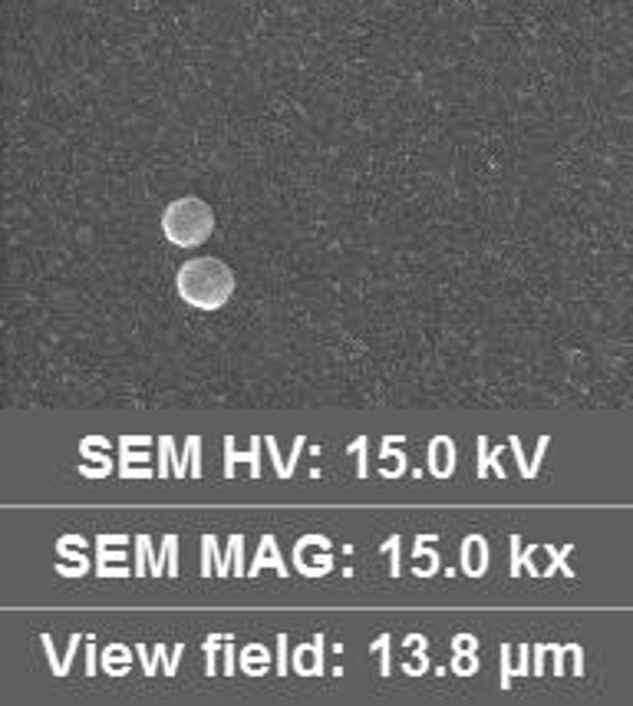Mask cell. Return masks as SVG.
<instances>
[{
	"label": "cell",
	"instance_id": "cell-1",
	"mask_svg": "<svg viewBox=\"0 0 633 706\" xmlns=\"http://www.w3.org/2000/svg\"><path fill=\"white\" fill-rule=\"evenodd\" d=\"M235 271L228 268L221 258H195L185 261L179 268V278H175V288L179 297L195 307V311H218L231 301L235 294Z\"/></svg>",
	"mask_w": 633,
	"mask_h": 706
},
{
	"label": "cell",
	"instance_id": "cell-2",
	"mask_svg": "<svg viewBox=\"0 0 633 706\" xmlns=\"http://www.w3.org/2000/svg\"><path fill=\"white\" fill-rule=\"evenodd\" d=\"M162 235L169 245L175 248H198L205 245L211 238V231H215V212H211V205L202 202V198L188 195V198H179V202H172L169 208L162 212Z\"/></svg>",
	"mask_w": 633,
	"mask_h": 706
},
{
	"label": "cell",
	"instance_id": "cell-3",
	"mask_svg": "<svg viewBox=\"0 0 633 706\" xmlns=\"http://www.w3.org/2000/svg\"><path fill=\"white\" fill-rule=\"evenodd\" d=\"M261 443L264 439L254 433L251 436V452H235V436H225V479H235L238 462H248L251 479H261Z\"/></svg>",
	"mask_w": 633,
	"mask_h": 706
},
{
	"label": "cell",
	"instance_id": "cell-4",
	"mask_svg": "<svg viewBox=\"0 0 633 706\" xmlns=\"http://www.w3.org/2000/svg\"><path fill=\"white\" fill-rule=\"evenodd\" d=\"M479 637H472V634H459L452 641V664L449 670L452 674H459V677H472L475 670H479Z\"/></svg>",
	"mask_w": 633,
	"mask_h": 706
},
{
	"label": "cell",
	"instance_id": "cell-5",
	"mask_svg": "<svg viewBox=\"0 0 633 706\" xmlns=\"http://www.w3.org/2000/svg\"><path fill=\"white\" fill-rule=\"evenodd\" d=\"M264 568H274L277 578H287L291 575V568H287V561L281 558V551H277V538L274 535H264L261 545H258V555L248 565V578H258Z\"/></svg>",
	"mask_w": 633,
	"mask_h": 706
},
{
	"label": "cell",
	"instance_id": "cell-6",
	"mask_svg": "<svg viewBox=\"0 0 633 706\" xmlns=\"http://www.w3.org/2000/svg\"><path fill=\"white\" fill-rule=\"evenodd\" d=\"M215 575L218 578H228V575L248 578V568H244V535H231L228 538V551L218 558Z\"/></svg>",
	"mask_w": 633,
	"mask_h": 706
},
{
	"label": "cell",
	"instance_id": "cell-7",
	"mask_svg": "<svg viewBox=\"0 0 633 706\" xmlns=\"http://www.w3.org/2000/svg\"><path fill=\"white\" fill-rule=\"evenodd\" d=\"M169 472L175 479H192L185 472V459H179V452H175V439L162 436L159 439V479H169Z\"/></svg>",
	"mask_w": 633,
	"mask_h": 706
},
{
	"label": "cell",
	"instance_id": "cell-8",
	"mask_svg": "<svg viewBox=\"0 0 633 706\" xmlns=\"http://www.w3.org/2000/svg\"><path fill=\"white\" fill-rule=\"evenodd\" d=\"M508 545H512V578H518L525 568H528L531 578H541V568L535 565V558H531V555H538L544 545H528V548H521V535L508 538Z\"/></svg>",
	"mask_w": 633,
	"mask_h": 706
},
{
	"label": "cell",
	"instance_id": "cell-9",
	"mask_svg": "<svg viewBox=\"0 0 633 706\" xmlns=\"http://www.w3.org/2000/svg\"><path fill=\"white\" fill-rule=\"evenodd\" d=\"M475 446H479V459H475V479H488V469H495L498 479H505V466H502V459H498L502 446L492 449V446H488L485 436L475 439Z\"/></svg>",
	"mask_w": 633,
	"mask_h": 706
},
{
	"label": "cell",
	"instance_id": "cell-10",
	"mask_svg": "<svg viewBox=\"0 0 633 706\" xmlns=\"http://www.w3.org/2000/svg\"><path fill=\"white\" fill-rule=\"evenodd\" d=\"M512 650L515 647L502 644V690H512V680L515 677H528V644H518L521 664H512Z\"/></svg>",
	"mask_w": 633,
	"mask_h": 706
},
{
	"label": "cell",
	"instance_id": "cell-11",
	"mask_svg": "<svg viewBox=\"0 0 633 706\" xmlns=\"http://www.w3.org/2000/svg\"><path fill=\"white\" fill-rule=\"evenodd\" d=\"M129 449H132V446L122 443V439H119V476H122V479H152L149 469H132V459H136V462H146L149 452H129Z\"/></svg>",
	"mask_w": 633,
	"mask_h": 706
},
{
	"label": "cell",
	"instance_id": "cell-12",
	"mask_svg": "<svg viewBox=\"0 0 633 706\" xmlns=\"http://www.w3.org/2000/svg\"><path fill=\"white\" fill-rule=\"evenodd\" d=\"M129 660H132V650L126 644H109L106 654H103V670L109 677H126L129 674Z\"/></svg>",
	"mask_w": 633,
	"mask_h": 706
},
{
	"label": "cell",
	"instance_id": "cell-13",
	"mask_svg": "<svg viewBox=\"0 0 633 706\" xmlns=\"http://www.w3.org/2000/svg\"><path fill=\"white\" fill-rule=\"evenodd\" d=\"M544 551L551 555V565L541 571V578H551L554 571H561L564 578H574V568L568 565V558L574 555V545H564V548H558V551H554V545H544Z\"/></svg>",
	"mask_w": 633,
	"mask_h": 706
},
{
	"label": "cell",
	"instance_id": "cell-14",
	"mask_svg": "<svg viewBox=\"0 0 633 706\" xmlns=\"http://www.w3.org/2000/svg\"><path fill=\"white\" fill-rule=\"evenodd\" d=\"M422 545H436V532H426V535H419V538H416V558H422ZM426 558H429V568H419L416 575H419V578H432V575H439V568H442L439 551H436V548H426Z\"/></svg>",
	"mask_w": 633,
	"mask_h": 706
},
{
	"label": "cell",
	"instance_id": "cell-15",
	"mask_svg": "<svg viewBox=\"0 0 633 706\" xmlns=\"http://www.w3.org/2000/svg\"><path fill=\"white\" fill-rule=\"evenodd\" d=\"M390 650H393V634H380L370 644V654H380V660H383V664H380V674L383 677L393 674V654H390Z\"/></svg>",
	"mask_w": 633,
	"mask_h": 706
},
{
	"label": "cell",
	"instance_id": "cell-16",
	"mask_svg": "<svg viewBox=\"0 0 633 706\" xmlns=\"http://www.w3.org/2000/svg\"><path fill=\"white\" fill-rule=\"evenodd\" d=\"M129 555L122 551V545H113L106 535L96 538V565H109V561H126Z\"/></svg>",
	"mask_w": 633,
	"mask_h": 706
},
{
	"label": "cell",
	"instance_id": "cell-17",
	"mask_svg": "<svg viewBox=\"0 0 633 706\" xmlns=\"http://www.w3.org/2000/svg\"><path fill=\"white\" fill-rule=\"evenodd\" d=\"M366 449H370V436H357L343 452L357 456V479H370V462H366Z\"/></svg>",
	"mask_w": 633,
	"mask_h": 706
},
{
	"label": "cell",
	"instance_id": "cell-18",
	"mask_svg": "<svg viewBox=\"0 0 633 706\" xmlns=\"http://www.w3.org/2000/svg\"><path fill=\"white\" fill-rule=\"evenodd\" d=\"M225 637H231V634H208V637H205V644H202V650H205V674H208V677H215V674H218L215 654H218V644L225 641Z\"/></svg>",
	"mask_w": 633,
	"mask_h": 706
},
{
	"label": "cell",
	"instance_id": "cell-19",
	"mask_svg": "<svg viewBox=\"0 0 633 706\" xmlns=\"http://www.w3.org/2000/svg\"><path fill=\"white\" fill-rule=\"evenodd\" d=\"M185 446H188V476L192 479H202V439L198 436H188L185 439Z\"/></svg>",
	"mask_w": 633,
	"mask_h": 706
},
{
	"label": "cell",
	"instance_id": "cell-20",
	"mask_svg": "<svg viewBox=\"0 0 633 706\" xmlns=\"http://www.w3.org/2000/svg\"><path fill=\"white\" fill-rule=\"evenodd\" d=\"M218 542L215 535H202V575L211 578V565H218Z\"/></svg>",
	"mask_w": 633,
	"mask_h": 706
},
{
	"label": "cell",
	"instance_id": "cell-21",
	"mask_svg": "<svg viewBox=\"0 0 633 706\" xmlns=\"http://www.w3.org/2000/svg\"><path fill=\"white\" fill-rule=\"evenodd\" d=\"M380 551H386V555H390V575H393V578L403 575V561H399V532H393L390 538H386V542L380 545Z\"/></svg>",
	"mask_w": 633,
	"mask_h": 706
},
{
	"label": "cell",
	"instance_id": "cell-22",
	"mask_svg": "<svg viewBox=\"0 0 633 706\" xmlns=\"http://www.w3.org/2000/svg\"><path fill=\"white\" fill-rule=\"evenodd\" d=\"M314 664H310V677H324V654H327V634H314Z\"/></svg>",
	"mask_w": 633,
	"mask_h": 706
},
{
	"label": "cell",
	"instance_id": "cell-23",
	"mask_svg": "<svg viewBox=\"0 0 633 706\" xmlns=\"http://www.w3.org/2000/svg\"><path fill=\"white\" fill-rule=\"evenodd\" d=\"M508 446H512V456H515V462H518V472H521V479H538V472H535V466H528V459H525V452H521V439L518 436H512L508 439Z\"/></svg>",
	"mask_w": 633,
	"mask_h": 706
},
{
	"label": "cell",
	"instance_id": "cell-24",
	"mask_svg": "<svg viewBox=\"0 0 633 706\" xmlns=\"http://www.w3.org/2000/svg\"><path fill=\"white\" fill-rule=\"evenodd\" d=\"M80 637L83 634H73L70 637V647H66V654H63V660H60V670L53 677H66L70 674V667H73V660H76V650H80Z\"/></svg>",
	"mask_w": 633,
	"mask_h": 706
},
{
	"label": "cell",
	"instance_id": "cell-25",
	"mask_svg": "<svg viewBox=\"0 0 633 706\" xmlns=\"http://www.w3.org/2000/svg\"><path fill=\"white\" fill-rule=\"evenodd\" d=\"M274 670L277 677H287L291 667H287V634H277V657H274Z\"/></svg>",
	"mask_w": 633,
	"mask_h": 706
},
{
	"label": "cell",
	"instance_id": "cell-26",
	"mask_svg": "<svg viewBox=\"0 0 633 706\" xmlns=\"http://www.w3.org/2000/svg\"><path fill=\"white\" fill-rule=\"evenodd\" d=\"M96 446L90 443V439H83V443H80V456L83 459H96L99 462V466H103V469H109V472H113V459H109L106 456V452H93Z\"/></svg>",
	"mask_w": 633,
	"mask_h": 706
},
{
	"label": "cell",
	"instance_id": "cell-27",
	"mask_svg": "<svg viewBox=\"0 0 633 706\" xmlns=\"http://www.w3.org/2000/svg\"><path fill=\"white\" fill-rule=\"evenodd\" d=\"M264 446L271 449V462H274L277 479H287V462L281 459V452H277V439H274V436H264Z\"/></svg>",
	"mask_w": 633,
	"mask_h": 706
},
{
	"label": "cell",
	"instance_id": "cell-28",
	"mask_svg": "<svg viewBox=\"0 0 633 706\" xmlns=\"http://www.w3.org/2000/svg\"><path fill=\"white\" fill-rule=\"evenodd\" d=\"M136 657H139L142 674H146V677H155V674H159V667H155V657H149L146 644H136Z\"/></svg>",
	"mask_w": 633,
	"mask_h": 706
},
{
	"label": "cell",
	"instance_id": "cell-29",
	"mask_svg": "<svg viewBox=\"0 0 633 706\" xmlns=\"http://www.w3.org/2000/svg\"><path fill=\"white\" fill-rule=\"evenodd\" d=\"M96 575L99 578H129V575H136V571L132 568H126V565H96Z\"/></svg>",
	"mask_w": 633,
	"mask_h": 706
},
{
	"label": "cell",
	"instance_id": "cell-30",
	"mask_svg": "<svg viewBox=\"0 0 633 706\" xmlns=\"http://www.w3.org/2000/svg\"><path fill=\"white\" fill-rule=\"evenodd\" d=\"M86 571H90V561H83V565H73V561H70V565H57V575L60 578H83Z\"/></svg>",
	"mask_w": 633,
	"mask_h": 706
},
{
	"label": "cell",
	"instance_id": "cell-31",
	"mask_svg": "<svg viewBox=\"0 0 633 706\" xmlns=\"http://www.w3.org/2000/svg\"><path fill=\"white\" fill-rule=\"evenodd\" d=\"M86 677H96V670H99V664H96V641L90 634H86Z\"/></svg>",
	"mask_w": 633,
	"mask_h": 706
},
{
	"label": "cell",
	"instance_id": "cell-32",
	"mask_svg": "<svg viewBox=\"0 0 633 706\" xmlns=\"http://www.w3.org/2000/svg\"><path fill=\"white\" fill-rule=\"evenodd\" d=\"M548 644H535V647H531V654H535V664H531V674H535V677H541L544 674V654H548Z\"/></svg>",
	"mask_w": 633,
	"mask_h": 706
},
{
	"label": "cell",
	"instance_id": "cell-33",
	"mask_svg": "<svg viewBox=\"0 0 633 706\" xmlns=\"http://www.w3.org/2000/svg\"><path fill=\"white\" fill-rule=\"evenodd\" d=\"M182 654H185V644H175V647H172V664L165 667V677H175V674H179V660H182Z\"/></svg>",
	"mask_w": 633,
	"mask_h": 706
},
{
	"label": "cell",
	"instance_id": "cell-34",
	"mask_svg": "<svg viewBox=\"0 0 633 706\" xmlns=\"http://www.w3.org/2000/svg\"><path fill=\"white\" fill-rule=\"evenodd\" d=\"M225 674L235 677V647H231V637L225 641Z\"/></svg>",
	"mask_w": 633,
	"mask_h": 706
},
{
	"label": "cell",
	"instance_id": "cell-35",
	"mask_svg": "<svg viewBox=\"0 0 633 706\" xmlns=\"http://www.w3.org/2000/svg\"><path fill=\"white\" fill-rule=\"evenodd\" d=\"M57 545H66V548H86V538H83V535H63V538H57Z\"/></svg>",
	"mask_w": 633,
	"mask_h": 706
},
{
	"label": "cell",
	"instance_id": "cell-36",
	"mask_svg": "<svg viewBox=\"0 0 633 706\" xmlns=\"http://www.w3.org/2000/svg\"><path fill=\"white\" fill-rule=\"evenodd\" d=\"M574 674H577V677L584 674V650H581V647L574 650Z\"/></svg>",
	"mask_w": 633,
	"mask_h": 706
}]
</instances>
